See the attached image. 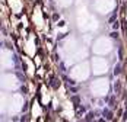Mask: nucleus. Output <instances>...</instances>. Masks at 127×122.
I'll use <instances>...</instances> for the list:
<instances>
[{
    "label": "nucleus",
    "mask_w": 127,
    "mask_h": 122,
    "mask_svg": "<svg viewBox=\"0 0 127 122\" xmlns=\"http://www.w3.org/2000/svg\"><path fill=\"white\" fill-rule=\"evenodd\" d=\"M108 80L107 79H98L94 83H91V92L94 96H102L108 92Z\"/></svg>",
    "instance_id": "f257e3e1"
},
{
    "label": "nucleus",
    "mask_w": 127,
    "mask_h": 122,
    "mask_svg": "<svg viewBox=\"0 0 127 122\" xmlns=\"http://www.w3.org/2000/svg\"><path fill=\"white\" fill-rule=\"evenodd\" d=\"M88 76H89V67L86 62L79 64L72 70V77L75 80H85V79H88Z\"/></svg>",
    "instance_id": "f03ea898"
},
{
    "label": "nucleus",
    "mask_w": 127,
    "mask_h": 122,
    "mask_svg": "<svg viewBox=\"0 0 127 122\" xmlns=\"http://www.w3.org/2000/svg\"><path fill=\"white\" fill-rule=\"evenodd\" d=\"M22 105H24V99L21 95H13L10 96V102H9V113L10 115H15L18 113L19 110L22 109Z\"/></svg>",
    "instance_id": "7ed1b4c3"
},
{
    "label": "nucleus",
    "mask_w": 127,
    "mask_h": 122,
    "mask_svg": "<svg viewBox=\"0 0 127 122\" xmlns=\"http://www.w3.org/2000/svg\"><path fill=\"white\" fill-rule=\"evenodd\" d=\"M1 86H3V89H7V90H16L19 87V83H18V79L15 76H12V74H3Z\"/></svg>",
    "instance_id": "20e7f679"
},
{
    "label": "nucleus",
    "mask_w": 127,
    "mask_h": 122,
    "mask_svg": "<svg viewBox=\"0 0 127 122\" xmlns=\"http://www.w3.org/2000/svg\"><path fill=\"white\" fill-rule=\"evenodd\" d=\"M92 67H94V73L95 74H102L107 71L108 64H107V61L104 60V58H94Z\"/></svg>",
    "instance_id": "39448f33"
},
{
    "label": "nucleus",
    "mask_w": 127,
    "mask_h": 122,
    "mask_svg": "<svg viewBox=\"0 0 127 122\" xmlns=\"http://www.w3.org/2000/svg\"><path fill=\"white\" fill-rule=\"evenodd\" d=\"M94 49H95V52L105 54V52H108V51L111 49V42H110L108 39H105V38H101V39L96 41V44H95Z\"/></svg>",
    "instance_id": "423d86ee"
},
{
    "label": "nucleus",
    "mask_w": 127,
    "mask_h": 122,
    "mask_svg": "<svg viewBox=\"0 0 127 122\" xmlns=\"http://www.w3.org/2000/svg\"><path fill=\"white\" fill-rule=\"evenodd\" d=\"M95 7L101 13H108V10H111L114 7V1L113 0H98Z\"/></svg>",
    "instance_id": "0eeeda50"
},
{
    "label": "nucleus",
    "mask_w": 127,
    "mask_h": 122,
    "mask_svg": "<svg viewBox=\"0 0 127 122\" xmlns=\"http://www.w3.org/2000/svg\"><path fill=\"white\" fill-rule=\"evenodd\" d=\"M9 3H10V7H12L13 10L16 13H19L21 7H22V1L21 0H9Z\"/></svg>",
    "instance_id": "6e6552de"
},
{
    "label": "nucleus",
    "mask_w": 127,
    "mask_h": 122,
    "mask_svg": "<svg viewBox=\"0 0 127 122\" xmlns=\"http://www.w3.org/2000/svg\"><path fill=\"white\" fill-rule=\"evenodd\" d=\"M57 3H59L60 6H69V4L72 3V0H57Z\"/></svg>",
    "instance_id": "1a4fd4ad"
},
{
    "label": "nucleus",
    "mask_w": 127,
    "mask_h": 122,
    "mask_svg": "<svg viewBox=\"0 0 127 122\" xmlns=\"http://www.w3.org/2000/svg\"><path fill=\"white\" fill-rule=\"evenodd\" d=\"M32 112H34V116H38V115H39V108H38V105H37V103L34 105V109H32Z\"/></svg>",
    "instance_id": "9d476101"
}]
</instances>
